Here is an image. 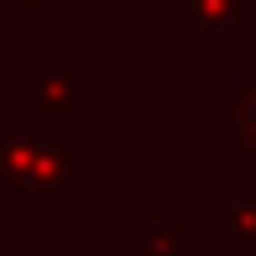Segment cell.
<instances>
[{
	"label": "cell",
	"mask_w": 256,
	"mask_h": 256,
	"mask_svg": "<svg viewBox=\"0 0 256 256\" xmlns=\"http://www.w3.org/2000/svg\"><path fill=\"white\" fill-rule=\"evenodd\" d=\"M240 136H246V146H256V89L240 100Z\"/></svg>",
	"instance_id": "cell-1"
}]
</instances>
